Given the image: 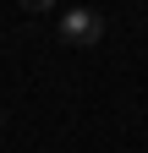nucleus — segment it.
I'll return each mask as SVG.
<instances>
[{
  "label": "nucleus",
  "mask_w": 148,
  "mask_h": 153,
  "mask_svg": "<svg viewBox=\"0 0 148 153\" xmlns=\"http://www.w3.org/2000/svg\"><path fill=\"white\" fill-rule=\"evenodd\" d=\"M22 6H28V11H49L55 0H22Z\"/></svg>",
  "instance_id": "nucleus-2"
},
{
  "label": "nucleus",
  "mask_w": 148,
  "mask_h": 153,
  "mask_svg": "<svg viewBox=\"0 0 148 153\" xmlns=\"http://www.w3.org/2000/svg\"><path fill=\"white\" fill-rule=\"evenodd\" d=\"M61 38H66V44H99V38H104V16L93 6H71L61 16Z\"/></svg>",
  "instance_id": "nucleus-1"
}]
</instances>
